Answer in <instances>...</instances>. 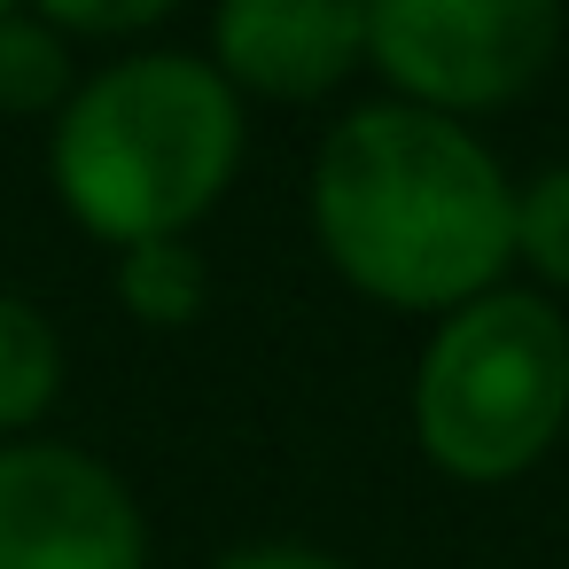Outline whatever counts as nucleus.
Returning a JSON list of instances; mask_svg holds the SVG:
<instances>
[{"instance_id": "obj_1", "label": "nucleus", "mask_w": 569, "mask_h": 569, "mask_svg": "<svg viewBox=\"0 0 569 569\" xmlns=\"http://www.w3.org/2000/svg\"><path fill=\"white\" fill-rule=\"evenodd\" d=\"M312 234L359 297L445 320L499 289L515 180L460 118L367 102L312 157Z\"/></svg>"}, {"instance_id": "obj_2", "label": "nucleus", "mask_w": 569, "mask_h": 569, "mask_svg": "<svg viewBox=\"0 0 569 569\" xmlns=\"http://www.w3.org/2000/svg\"><path fill=\"white\" fill-rule=\"evenodd\" d=\"M48 172L87 234L180 242L242 172V94L180 48L118 56L56 110Z\"/></svg>"}, {"instance_id": "obj_3", "label": "nucleus", "mask_w": 569, "mask_h": 569, "mask_svg": "<svg viewBox=\"0 0 569 569\" xmlns=\"http://www.w3.org/2000/svg\"><path fill=\"white\" fill-rule=\"evenodd\" d=\"M569 421V320L546 297L491 289L437 320L413 367V437L460 483H507Z\"/></svg>"}, {"instance_id": "obj_4", "label": "nucleus", "mask_w": 569, "mask_h": 569, "mask_svg": "<svg viewBox=\"0 0 569 569\" xmlns=\"http://www.w3.org/2000/svg\"><path fill=\"white\" fill-rule=\"evenodd\" d=\"M561 0H367V63L398 102L476 118L546 79Z\"/></svg>"}, {"instance_id": "obj_5", "label": "nucleus", "mask_w": 569, "mask_h": 569, "mask_svg": "<svg viewBox=\"0 0 569 569\" xmlns=\"http://www.w3.org/2000/svg\"><path fill=\"white\" fill-rule=\"evenodd\" d=\"M0 569H149V515L133 483L87 445H0Z\"/></svg>"}, {"instance_id": "obj_6", "label": "nucleus", "mask_w": 569, "mask_h": 569, "mask_svg": "<svg viewBox=\"0 0 569 569\" xmlns=\"http://www.w3.org/2000/svg\"><path fill=\"white\" fill-rule=\"evenodd\" d=\"M367 63V0H219L211 71L234 94L320 102Z\"/></svg>"}, {"instance_id": "obj_7", "label": "nucleus", "mask_w": 569, "mask_h": 569, "mask_svg": "<svg viewBox=\"0 0 569 569\" xmlns=\"http://www.w3.org/2000/svg\"><path fill=\"white\" fill-rule=\"evenodd\" d=\"M56 398H63V336H56V320L32 297L0 289V437L40 429Z\"/></svg>"}, {"instance_id": "obj_8", "label": "nucleus", "mask_w": 569, "mask_h": 569, "mask_svg": "<svg viewBox=\"0 0 569 569\" xmlns=\"http://www.w3.org/2000/svg\"><path fill=\"white\" fill-rule=\"evenodd\" d=\"M211 297V266L203 250L180 234V242H133L118 250V305L141 320V328H188Z\"/></svg>"}, {"instance_id": "obj_9", "label": "nucleus", "mask_w": 569, "mask_h": 569, "mask_svg": "<svg viewBox=\"0 0 569 569\" xmlns=\"http://www.w3.org/2000/svg\"><path fill=\"white\" fill-rule=\"evenodd\" d=\"M71 94H79V79H71V40L17 0V9L0 17V110H9V118H48V110H63Z\"/></svg>"}, {"instance_id": "obj_10", "label": "nucleus", "mask_w": 569, "mask_h": 569, "mask_svg": "<svg viewBox=\"0 0 569 569\" xmlns=\"http://www.w3.org/2000/svg\"><path fill=\"white\" fill-rule=\"evenodd\" d=\"M515 258H522L538 281L569 289V164H546V172L515 196Z\"/></svg>"}, {"instance_id": "obj_11", "label": "nucleus", "mask_w": 569, "mask_h": 569, "mask_svg": "<svg viewBox=\"0 0 569 569\" xmlns=\"http://www.w3.org/2000/svg\"><path fill=\"white\" fill-rule=\"evenodd\" d=\"M32 17H48L63 40L71 32H87V40H118V32H149V24H164L180 0H24Z\"/></svg>"}, {"instance_id": "obj_12", "label": "nucleus", "mask_w": 569, "mask_h": 569, "mask_svg": "<svg viewBox=\"0 0 569 569\" xmlns=\"http://www.w3.org/2000/svg\"><path fill=\"white\" fill-rule=\"evenodd\" d=\"M219 569H351V561H336L320 546H297V538H266V546H234Z\"/></svg>"}, {"instance_id": "obj_13", "label": "nucleus", "mask_w": 569, "mask_h": 569, "mask_svg": "<svg viewBox=\"0 0 569 569\" xmlns=\"http://www.w3.org/2000/svg\"><path fill=\"white\" fill-rule=\"evenodd\" d=\"M9 9H17V0H0V17H9Z\"/></svg>"}]
</instances>
